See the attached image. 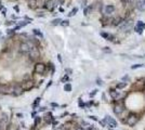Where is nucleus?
<instances>
[{
    "label": "nucleus",
    "instance_id": "f257e3e1",
    "mask_svg": "<svg viewBox=\"0 0 145 130\" xmlns=\"http://www.w3.org/2000/svg\"><path fill=\"white\" fill-rule=\"evenodd\" d=\"M33 47L34 46L30 42H22L21 46H20V52H21V53L26 54V53H28V52L30 51V49Z\"/></svg>",
    "mask_w": 145,
    "mask_h": 130
},
{
    "label": "nucleus",
    "instance_id": "f03ea898",
    "mask_svg": "<svg viewBox=\"0 0 145 130\" xmlns=\"http://www.w3.org/2000/svg\"><path fill=\"white\" fill-rule=\"evenodd\" d=\"M139 121V116L136 114H130L127 118V125L128 126H134L138 124Z\"/></svg>",
    "mask_w": 145,
    "mask_h": 130
},
{
    "label": "nucleus",
    "instance_id": "7ed1b4c3",
    "mask_svg": "<svg viewBox=\"0 0 145 130\" xmlns=\"http://www.w3.org/2000/svg\"><path fill=\"white\" fill-rule=\"evenodd\" d=\"M28 54H29V58H30V60H33V61H35V60H37V59H39V56H40V52H39V50L36 47H33L30 49V51L28 52Z\"/></svg>",
    "mask_w": 145,
    "mask_h": 130
},
{
    "label": "nucleus",
    "instance_id": "20e7f679",
    "mask_svg": "<svg viewBox=\"0 0 145 130\" xmlns=\"http://www.w3.org/2000/svg\"><path fill=\"white\" fill-rule=\"evenodd\" d=\"M115 10H116V8H115L114 5H107V6L104 7L103 13L105 14V15H112L115 12Z\"/></svg>",
    "mask_w": 145,
    "mask_h": 130
},
{
    "label": "nucleus",
    "instance_id": "39448f33",
    "mask_svg": "<svg viewBox=\"0 0 145 130\" xmlns=\"http://www.w3.org/2000/svg\"><path fill=\"white\" fill-rule=\"evenodd\" d=\"M132 26H133V22L132 21H123L121 27H120V30H122V31L130 30L132 28Z\"/></svg>",
    "mask_w": 145,
    "mask_h": 130
},
{
    "label": "nucleus",
    "instance_id": "423d86ee",
    "mask_svg": "<svg viewBox=\"0 0 145 130\" xmlns=\"http://www.w3.org/2000/svg\"><path fill=\"white\" fill-rule=\"evenodd\" d=\"M46 71V65L43 63H37L35 65V73L36 74H43Z\"/></svg>",
    "mask_w": 145,
    "mask_h": 130
},
{
    "label": "nucleus",
    "instance_id": "0eeeda50",
    "mask_svg": "<svg viewBox=\"0 0 145 130\" xmlns=\"http://www.w3.org/2000/svg\"><path fill=\"white\" fill-rule=\"evenodd\" d=\"M22 89L23 90H29V89H31L34 87V81L33 80H28V81H24V83L22 84Z\"/></svg>",
    "mask_w": 145,
    "mask_h": 130
},
{
    "label": "nucleus",
    "instance_id": "6e6552de",
    "mask_svg": "<svg viewBox=\"0 0 145 130\" xmlns=\"http://www.w3.org/2000/svg\"><path fill=\"white\" fill-rule=\"evenodd\" d=\"M104 121L108 123L110 127H117V121H116L114 118H112L111 116H105V118H104Z\"/></svg>",
    "mask_w": 145,
    "mask_h": 130
},
{
    "label": "nucleus",
    "instance_id": "1a4fd4ad",
    "mask_svg": "<svg viewBox=\"0 0 145 130\" xmlns=\"http://www.w3.org/2000/svg\"><path fill=\"white\" fill-rule=\"evenodd\" d=\"M145 28V24L142 22V21H139L138 23H136V26L134 27V29L136 32H139V34H141V32L143 31V29Z\"/></svg>",
    "mask_w": 145,
    "mask_h": 130
},
{
    "label": "nucleus",
    "instance_id": "9d476101",
    "mask_svg": "<svg viewBox=\"0 0 145 130\" xmlns=\"http://www.w3.org/2000/svg\"><path fill=\"white\" fill-rule=\"evenodd\" d=\"M123 112V106L121 104H116L115 107H114V113L116 114V115H120Z\"/></svg>",
    "mask_w": 145,
    "mask_h": 130
},
{
    "label": "nucleus",
    "instance_id": "9b49d317",
    "mask_svg": "<svg viewBox=\"0 0 145 130\" xmlns=\"http://www.w3.org/2000/svg\"><path fill=\"white\" fill-rule=\"evenodd\" d=\"M101 36L104 38V39H106V40H110V41H113V39H114V36L111 35V34H108V32H101Z\"/></svg>",
    "mask_w": 145,
    "mask_h": 130
},
{
    "label": "nucleus",
    "instance_id": "f8f14e48",
    "mask_svg": "<svg viewBox=\"0 0 145 130\" xmlns=\"http://www.w3.org/2000/svg\"><path fill=\"white\" fill-rule=\"evenodd\" d=\"M12 90L14 91V92H13V94H14V95H20V94H21V93L23 92V89H22V87H21V86L15 87V88L12 89Z\"/></svg>",
    "mask_w": 145,
    "mask_h": 130
},
{
    "label": "nucleus",
    "instance_id": "ddd939ff",
    "mask_svg": "<svg viewBox=\"0 0 145 130\" xmlns=\"http://www.w3.org/2000/svg\"><path fill=\"white\" fill-rule=\"evenodd\" d=\"M48 0H36V6H37V8H43L46 6Z\"/></svg>",
    "mask_w": 145,
    "mask_h": 130
},
{
    "label": "nucleus",
    "instance_id": "4468645a",
    "mask_svg": "<svg viewBox=\"0 0 145 130\" xmlns=\"http://www.w3.org/2000/svg\"><path fill=\"white\" fill-rule=\"evenodd\" d=\"M122 22H123L122 19L118 16V18H116V19L113 20V25H114V26H118V25H120V24H121Z\"/></svg>",
    "mask_w": 145,
    "mask_h": 130
},
{
    "label": "nucleus",
    "instance_id": "2eb2a0df",
    "mask_svg": "<svg viewBox=\"0 0 145 130\" xmlns=\"http://www.w3.org/2000/svg\"><path fill=\"white\" fill-rule=\"evenodd\" d=\"M110 95L113 98V99H117V98L119 96V92L115 91V90H111L110 91Z\"/></svg>",
    "mask_w": 145,
    "mask_h": 130
},
{
    "label": "nucleus",
    "instance_id": "dca6fc26",
    "mask_svg": "<svg viewBox=\"0 0 145 130\" xmlns=\"http://www.w3.org/2000/svg\"><path fill=\"white\" fill-rule=\"evenodd\" d=\"M29 7L31 8V9L37 8V6H36V0H29Z\"/></svg>",
    "mask_w": 145,
    "mask_h": 130
},
{
    "label": "nucleus",
    "instance_id": "f3484780",
    "mask_svg": "<svg viewBox=\"0 0 145 130\" xmlns=\"http://www.w3.org/2000/svg\"><path fill=\"white\" fill-rule=\"evenodd\" d=\"M91 11H92V7H90V6H89V7H87L86 9H84V11H83V12H84V15H88Z\"/></svg>",
    "mask_w": 145,
    "mask_h": 130
},
{
    "label": "nucleus",
    "instance_id": "a211bd4d",
    "mask_svg": "<svg viewBox=\"0 0 145 130\" xmlns=\"http://www.w3.org/2000/svg\"><path fill=\"white\" fill-rule=\"evenodd\" d=\"M61 19H55L52 21V25H59V24H61Z\"/></svg>",
    "mask_w": 145,
    "mask_h": 130
},
{
    "label": "nucleus",
    "instance_id": "6ab92c4d",
    "mask_svg": "<svg viewBox=\"0 0 145 130\" xmlns=\"http://www.w3.org/2000/svg\"><path fill=\"white\" fill-rule=\"evenodd\" d=\"M64 90L67 91V92H69V91L71 90V86H70V84H67V85H65V86H64Z\"/></svg>",
    "mask_w": 145,
    "mask_h": 130
},
{
    "label": "nucleus",
    "instance_id": "aec40b11",
    "mask_svg": "<svg viewBox=\"0 0 145 130\" xmlns=\"http://www.w3.org/2000/svg\"><path fill=\"white\" fill-rule=\"evenodd\" d=\"M78 11V9L77 8H74V9H72L71 11H70V13H68V16H74L75 14H76V12Z\"/></svg>",
    "mask_w": 145,
    "mask_h": 130
},
{
    "label": "nucleus",
    "instance_id": "412c9836",
    "mask_svg": "<svg viewBox=\"0 0 145 130\" xmlns=\"http://www.w3.org/2000/svg\"><path fill=\"white\" fill-rule=\"evenodd\" d=\"M126 86H127V84H126V83H122V84L117 85V86H116V88H117V89H122V88H124Z\"/></svg>",
    "mask_w": 145,
    "mask_h": 130
},
{
    "label": "nucleus",
    "instance_id": "4be33fe9",
    "mask_svg": "<svg viewBox=\"0 0 145 130\" xmlns=\"http://www.w3.org/2000/svg\"><path fill=\"white\" fill-rule=\"evenodd\" d=\"M61 25L62 26H68L69 25V22H68L67 20H64V21H61Z\"/></svg>",
    "mask_w": 145,
    "mask_h": 130
},
{
    "label": "nucleus",
    "instance_id": "5701e85b",
    "mask_svg": "<svg viewBox=\"0 0 145 130\" xmlns=\"http://www.w3.org/2000/svg\"><path fill=\"white\" fill-rule=\"evenodd\" d=\"M142 66H143L142 64H135V65H132L131 68H132V70H135V68H140V67H142Z\"/></svg>",
    "mask_w": 145,
    "mask_h": 130
},
{
    "label": "nucleus",
    "instance_id": "b1692460",
    "mask_svg": "<svg viewBox=\"0 0 145 130\" xmlns=\"http://www.w3.org/2000/svg\"><path fill=\"white\" fill-rule=\"evenodd\" d=\"M34 34H36V35L40 36V37H42V34H41V32H40V30H39V29H34Z\"/></svg>",
    "mask_w": 145,
    "mask_h": 130
},
{
    "label": "nucleus",
    "instance_id": "393cba45",
    "mask_svg": "<svg viewBox=\"0 0 145 130\" xmlns=\"http://www.w3.org/2000/svg\"><path fill=\"white\" fill-rule=\"evenodd\" d=\"M103 51H104V52H108V53H111V52H112L111 49H106V48H104V49H103Z\"/></svg>",
    "mask_w": 145,
    "mask_h": 130
},
{
    "label": "nucleus",
    "instance_id": "a878e982",
    "mask_svg": "<svg viewBox=\"0 0 145 130\" xmlns=\"http://www.w3.org/2000/svg\"><path fill=\"white\" fill-rule=\"evenodd\" d=\"M54 130H65V129H64V127H59V128H56Z\"/></svg>",
    "mask_w": 145,
    "mask_h": 130
},
{
    "label": "nucleus",
    "instance_id": "bb28decb",
    "mask_svg": "<svg viewBox=\"0 0 145 130\" xmlns=\"http://www.w3.org/2000/svg\"><path fill=\"white\" fill-rule=\"evenodd\" d=\"M95 93H96V90H93V92H92V93H91L90 95H91V96H93V95L95 94Z\"/></svg>",
    "mask_w": 145,
    "mask_h": 130
},
{
    "label": "nucleus",
    "instance_id": "cd10ccee",
    "mask_svg": "<svg viewBox=\"0 0 145 130\" xmlns=\"http://www.w3.org/2000/svg\"><path fill=\"white\" fill-rule=\"evenodd\" d=\"M140 2H141V3H142V5H143V6H145V0H140Z\"/></svg>",
    "mask_w": 145,
    "mask_h": 130
},
{
    "label": "nucleus",
    "instance_id": "c85d7f7f",
    "mask_svg": "<svg viewBox=\"0 0 145 130\" xmlns=\"http://www.w3.org/2000/svg\"><path fill=\"white\" fill-rule=\"evenodd\" d=\"M134 1H135V0H128V2H129V3H133Z\"/></svg>",
    "mask_w": 145,
    "mask_h": 130
},
{
    "label": "nucleus",
    "instance_id": "c756f323",
    "mask_svg": "<svg viewBox=\"0 0 145 130\" xmlns=\"http://www.w3.org/2000/svg\"><path fill=\"white\" fill-rule=\"evenodd\" d=\"M90 118H91V119H93V120H98V119H96L94 116H90Z\"/></svg>",
    "mask_w": 145,
    "mask_h": 130
},
{
    "label": "nucleus",
    "instance_id": "7c9ffc66",
    "mask_svg": "<svg viewBox=\"0 0 145 130\" xmlns=\"http://www.w3.org/2000/svg\"><path fill=\"white\" fill-rule=\"evenodd\" d=\"M75 130H83V129H82V128H81V127H77V128H76V129H75Z\"/></svg>",
    "mask_w": 145,
    "mask_h": 130
},
{
    "label": "nucleus",
    "instance_id": "2f4dec72",
    "mask_svg": "<svg viewBox=\"0 0 145 130\" xmlns=\"http://www.w3.org/2000/svg\"><path fill=\"white\" fill-rule=\"evenodd\" d=\"M0 9H3V8H2V2H1V1H0Z\"/></svg>",
    "mask_w": 145,
    "mask_h": 130
}]
</instances>
